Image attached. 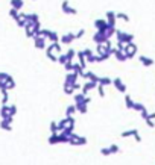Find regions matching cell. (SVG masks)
<instances>
[{"label": "cell", "mask_w": 155, "mask_h": 165, "mask_svg": "<svg viewBox=\"0 0 155 165\" xmlns=\"http://www.w3.org/2000/svg\"><path fill=\"white\" fill-rule=\"evenodd\" d=\"M46 53H47V58H49L50 61L58 62V56H59V53H61V46H59V43L55 41V43H52L50 46H47Z\"/></svg>", "instance_id": "6da1fadb"}, {"label": "cell", "mask_w": 155, "mask_h": 165, "mask_svg": "<svg viewBox=\"0 0 155 165\" xmlns=\"http://www.w3.org/2000/svg\"><path fill=\"white\" fill-rule=\"evenodd\" d=\"M116 38H117V43H123V44H128V43H132L134 41V35L132 34H126L123 31H117L116 29Z\"/></svg>", "instance_id": "7a4b0ae2"}, {"label": "cell", "mask_w": 155, "mask_h": 165, "mask_svg": "<svg viewBox=\"0 0 155 165\" xmlns=\"http://www.w3.org/2000/svg\"><path fill=\"white\" fill-rule=\"evenodd\" d=\"M123 52H125V55H126V58H128V59H132V58L135 56V53H137V46L134 44V41H132V43L125 44Z\"/></svg>", "instance_id": "3957f363"}, {"label": "cell", "mask_w": 155, "mask_h": 165, "mask_svg": "<svg viewBox=\"0 0 155 165\" xmlns=\"http://www.w3.org/2000/svg\"><path fill=\"white\" fill-rule=\"evenodd\" d=\"M61 11L67 15H76L78 14V9H75L73 6H70V2L69 0H64L62 5H61Z\"/></svg>", "instance_id": "277c9868"}, {"label": "cell", "mask_w": 155, "mask_h": 165, "mask_svg": "<svg viewBox=\"0 0 155 165\" xmlns=\"http://www.w3.org/2000/svg\"><path fill=\"white\" fill-rule=\"evenodd\" d=\"M76 40V37H75V34H72V32H69V34H64L61 38H59V43L61 44H64V46H69V44H72L73 41Z\"/></svg>", "instance_id": "5b68a950"}, {"label": "cell", "mask_w": 155, "mask_h": 165, "mask_svg": "<svg viewBox=\"0 0 155 165\" xmlns=\"http://www.w3.org/2000/svg\"><path fill=\"white\" fill-rule=\"evenodd\" d=\"M108 38H106V35L103 34V31H97L94 35H93V41L96 43V44H102V43H105Z\"/></svg>", "instance_id": "8992f818"}, {"label": "cell", "mask_w": 155, "mask_h": 165, "mask_svg": "<svg viewBox=\"0 0 155 165\" xmlns=\"http://www.w3.org/2000/svg\"><path fill=\"white\" fill-rule=\"evenodd\" d=\"M14 20H15V23H17L19 28H25V26L28 24V18H26V14H25V12H23V14L19 12V15H17Z\"/></svg>", "instance_id": "52a82bcc"}, {"label": "cell", "mask_w": 155, "mask_h": 165, "mask_svg": "<svg viewBox=\"0 0 155 165\" xmlns=\"http://www.w3.org/2000/svg\"><path fill=\"white\" fill-rule=\"evenodd\" d=\"M76 79H78V73H75V71H69V74H67V77H66V86H73L75 83H76Z\"/></svg>", "instance_id": "ba28073f"}, {"label": "cell", "mask_w": 155, "mask_h": 165, "mask_svg": "<svg viewBox=\"0 0 155 165\" xmlns=\"http://www.w3.org/2000/svg\"><path fill=\"white\" fill-rule=\"evenodd\" d=\"M69 142L70 144H75V145H82V144H85L87 142V139L85 138H81V136H76V135H70L69 136Z\"/></svg>", "instance_id": "9c48e42d"}, {"label": "cell", "mask_w": 155, "mask_h": 165, "mask_svg": "<svg viewBox=\"0 0 155 165\" xmlns=\"http://www.w3.org/2000/svg\"><path fill=\"white\" fill-rule=\"evenodd\" d=\"M34 44L37 49H46V38L40 37V35H35L34 37Z\"/></svg>", "instance_id": "30bf717a"}, {"label": "cell", "mask_w": 155, "mask_h": 165, "mask_svg": "<svg viewBox=\"0 0 155 165\" xmlns=\"http://www.w3.org/2000/svg\"><path fill=\"white\" fill-rule=\"evenodd\" d=\"M113 55H114L116 59L120 61V62H125V61L128 59L126 55H125V52H123V50H119V49H114V50H113Z\"/></svg>", "instance_id": "8fae6325"}, {"label": "cell", "mask_w": 155, "mask_h": 165, "mask_svg": "<svg viewBox=\"0 0 155 165\" xmlns=\"http://www.w3.org/2000/svg\"><path fill=\"white\" fill-rule=\"evenodd\" d=\"M113 83H114V86H116L120 92H126V85L122 82V79H120V77L114 79V80H113Z\"/></svg>", "instance_id": "7c38bea8"}, {"label": "cell", "mask_w": 155, "mask_h": 165, "mask_svg": "<svg viewBox=\"0 0 155 165\" xmlns=\"http://www.w3.org/2000/svg\"><path fill=\"white\" fill-rule=\"evenodd\" d=\"M116 12L114 11H108L106 12V23L111 24V26H116Z\"/></svg>", "instance_id": "4fadbf2b"}, {"label": "cell", "mask_w": 155, "mask_h": 165, "mask_svg": "<svg viewBox=\"0 0 155 165\" xmlns=\"http://www.w3.org/2000/svg\"><path fill=\"white\" fill-rule=\"evenodd\" d=\"M106 26H108L106 20H102V18H99V20H96V21H94V28H96V31H103Z\"/></svg>", "instance_id": "5bb4252c"}, {"label": "cell", "mask_w": 155, "mask_h": 165, "mask_svg": "<svg viewBox=\"0 0 155 165\" xmlns=\"http://www.w3.org/2000/svg\"><path fill=\"white\" fill-rule=\"evenodd\" d=\"M23 6H25V0H11V8H14V9H23Z\"/></svg>", "instance_id": "9a60e30c"}, {"label": "cell", "mask_w": 155, "mask_h": 165, "mask_svg": "<svg viewBox=\"0 0 155 165\" xmlns=\"http://www.w3.org/2000/svg\"><path fill=\"white\" fill-rule=\"evenodd\" d=\"M138 59H140V62H141L144 67H150V65H153V59H150V58H147V56H140Z\"/></svg>", "instance_id": "2e32d148"}, {"label": "cell", "mask_w": 155, "mask_h": 165, "mask_svg": "<svg viewBox=\"0 0 155 165\" xmlns=\"http://www.w3.org/2000/svg\"><path fill=\"white\" fill-rule=\"evenodd\" d=\"M46 40H49V41L55 43V41H59V35H58L56 32H53V31H49V34H47V38H46Z\"/></svg>", "instance_id": "e0dca14e"}, {"label": "cell", "mask_w": 155, "mask_h": 165, "mask_svg": "<svg viewBox=\"0 0 155 165\" xmlns=\"http://www.w3.org/2000/svg\"><path fill=\"white\" fill-rule=\"evenodd\" d=\"M111 83H113V80L110 77H99V82H97V85H102V86H106Z\"/></svg>", "instance_id": "ac0fdd59"}, {"label": "cell", "mask_w": 155, "mask_h": 165, "mask_svg": "<svg viewBox=\"0 0 155 165\" xmlns=\"http://www.w3.org/2000/svg\"><path fill=\"white\" fill-rule=\"evenodd\" d=\"M116 18H117V20H123L125 23L129 21V15H126L125 12H116Z\"/></svg>", "instance_id": "d6986e66"}, {"label": "cell", "mask_w": 155, "mask_h": 165, "mask_svg": "<svg viewBox=\"0 0 155 165\" xmlns=\"http://www.w3.org/2000/svg\"><path fill=\"white\" fill-rule=\"evenodd\" d=\"M138 133V130L137 129H132V130H128V132H122V136L123 138H126V136H135Z\"/></svg>", "instance_id": "ffe728a7"}, {"label": "cell", "mask_w": 155, "mask_h": 165, "mask_svg": "<svg viewBox=\"0 0 155 165\" xmlns=\"http://www.w3.org/2000/svg\"><path fill=\"white\" fill-rule=\"evenodd\" d=\"M66 56H67V59H69V61H73V58L76 56V52H75L73 49H69V50H67V53H66Z\"/></svg>", "instance_id": "44dd1931"}, {"label": "cell", "mask_w": 155, "mask_h": 165, "mask_svg": "<svg viewBox=\"0 0 155 165\" xmlns=\"http://www.w3.org/2000/svg\"><path fill=\"white\" fill-rule=\"evenodd\" d=\"M125 103H126V108H128V109H132V106H134V102L131 100V97H129L128 94L125 95Z\"/></svg>", "instance_id": "7402d4cb"}, {"label": "cell", "mask_w": 155, "mask_h": 165, "mask_svg": "<svg viewBox=\"0 0 155 165\" xmlns=\"http://www.w3.org/2000/svg\"><path fill=\"white\" fill-rule=\"evenodd\" d=\"M132 109H134V111H137V112H141V111H144V109H146V106H144V105H141V103H134Z\"/></svg>", "instance_id": "603a6c76"}, {"label": "cell", "mask_w": 155, "mask_h": 165, "mask_svg": "<svg viewBox=\"0 0 155 165\" xmlns=\"http://www.w3.org/2000/svg\"><path fill=\"white\" fill-rule=\"evenodd\" d=\"M19 12H20L19 9H14V8H11V9H9V17H12V18H15V17L19 15Z\"/></svg>", "instance_id": "cb8c5ba5"}, {"label": "cell", "mask_w": 155, "mask_h": 165, "mask_svg": "<svg viewBox=\"0 0 155 165\" xmlns=\"http://www.w3.org/2000/svg\"><path fill=\"white\" fill-rule=\"evenodd\" d=\"M75 111H76V106H69V108H67V112H66V114H67V117L73 115V114H75Z\"/></svg>", "instance_id": "d4e9b609"}, {"label": "cell", "mask_w": 155, "mask_h": 165, "mask_svg": "<svg viewBox=\"0 0 155 165\" xmlns=\"http://www.w3.org/2000/svg\"><path fill=\"white\" fill-rule=\"evenodd\" d=\"M84 35H85V31H84V29H81V31H79L78 34H75V37H76V40H79V38H82Z\"/></svg>", "instance_id": "484cf974"}, {"label": "cell", "mask_w": 155, "mask_h": 165, "mask_svg": "<svg viewBox=\"0 0 155 165\" xmlns=\"http://www.w3.org/2000/svg\"><path fill=\"white\" fill-rule=\"evenodd\" d=\"M64 91H66L69 95H72V94H73V91H75V88H73V86H72V88H70V86H64Z\"/></svg>", "instance_id": "4316f807"}, {"label": "cell", "mask_w": 155, "mask_h": 165, "mask_svg": "<svg viewBox=\"0 0 155 165\" xmlns=\"http://www.w3.org/2000/svg\"><path fill=\"white\" fill-rule=\"evenodd\" d=\"M110 151H111V153H117V151H119V147H117L116 144H113V145H110Z\"/></svg>", "instance_id": "83f0119b"}, {"label": "cell", "mask_w": 155, "mask_h": 165, "mask_svg": "<svg viewBox=\"0 0 155 165\" xmlns=\"http://www.w3.org/2000/svg\"><path fill=\"white\" fill-rule=\"evenodd\" d=\"M97 89H99V95H100V97H103V95H105V91H103V86H102V85H97Z\"/></svg>", "instance_id": "f1b7e54d"}, {"label": "cell", "mask_w": 155, "mask_h": 165, "mask_svg": "<svg viewBox=\"0 0 155 165\" xmlns=\"http://www.w3.org/2000/svg\"><path fill=\"white\" fill-rule=\"evenodd\" d=\"M144 121H146V124H147V126H149V127H155V124H153V121H152V120H150V118H146V120H144Z\"/></svg>", "instance_id": "f546056e"}, {"label": "cell", "mask_w": 155, "mask_h": 165, "mask_svg": "<svg viewBox=\"0 0 155 165\" xmlns=\"http://www.w3.org/2000/svg\"><path fill=\"white\" fill-rule=\"evenodd\" d=\"M100 153H102L103 156H108V154H111V151H110V148H102V150H100Z\"/></svg>", "instance_id": "4dcf8cb0"}, {"label": "cell", "mask_w": 155, "mask_h": 165, "mask_svg": "<svg viewBox=\"0 0 155 165\" xmlns=\"http://www.w3.org/2000/svg\"><path fill=\"white\" fill-rule=\"evenodd\" d=\"M146 118H150V120H153V118H155V112H152V114H147V117H146ZM146 118H144V120H146Z\"/></svg>", "instance_id": "1f68e13d"}, {"label": "cell", "mask_w": 155, "mask_h": 165, "mask_svg": "<svg viewBox=\"0 0 155 165\" xmlns=\"http://www.w3.org/2000/svg\"><path fill=\"white\" fill-rule=\"evenodd\" d=\"M134 138H135V141H137V142H140V141H141V136H140L138 133H137V135H135Z\"/></svg>", "instance_id": "d6a6232c"}]
</instances>
